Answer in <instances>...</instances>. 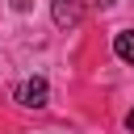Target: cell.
I'll return each mask as SVG.
<instances>
[{"mask_svg": "<svg viewBox=\"0 0 134 134\" xmlns=\"http://www.w3.org/2000/svg\"><path fill=\"white\" fill-rule=\"evenodd\" d=\"M46 96H50V88H46V80H42V75H34V80H25V84L17 88V100H21L25 109H42V105H46Z\"/></svg>", "mask_w": 134, "mask_h": 134, "instance_id": "obj_1", "label": "cell"}, {"mask_svg": "<svg viewBox=\"0 0 134 134\" xmlns=\"http://www.w3.org/2000/svg\"><path fill=\"white\" fill-rule=\"evenodd\" d=\"M80 21V4L75 0H54V25H75Z\"/></svg>", "mask_w": 134, "mask_h": 134, "instance_id": "obj_2", "label": "cell"}, {"mask_svg": "<svg viewBox=\"0 0 134 134\" xmlns=\"http://www.w3.org/2000/svg\"><path fill=\"white\" fill-rule=\"evenodd\" d=\"M113 54H117L121 63H130V67H134V34H130V29H121V34L113 38Z\"/></svg>", "mask_w": 134, "mask_h": 134, "instance_id": "obj_3", "label": "cell"}, {"mask_svg": "<svg viewBox=\"0 0 134 134\" xmlns=\"http://www.w3.org/2000/svg\"><path fill=\"white\" fill-rule=\"evenodd\" d=\"M126 126H130V130H134V109H130V117H126Z\"/></svg>", "mask_w": 134, "mask_h": 134, "instance_id": "obj_4", "label": "cell"}]
</instances>
